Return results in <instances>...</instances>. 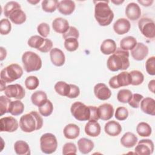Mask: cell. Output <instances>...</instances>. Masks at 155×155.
<instances>
[{
  "mask_svg": "<svg viewBox=\"0 0 155 155\" xmlns=\"http://www.w3.org/2000/svg\"><path fill=\"white\" fill-rule=\"evenodd\" d=\"M107 66L111 71L127 70L130 67L128 51L117 48L115 52L108 58Z\"/></svg>",
  "mask_w": 155,
  "mask_h": 155,
  "instance_id": "obj_1",
  "label": "cell"
},
{
  "mask_svg": "<svg viewBox=\"0 0 155 155\" xmlns=\"http://www.w3.org/2000/svg\"><path fill=\"white\" fill-rule=\"evenodd\" d=\"M94 3V18L98 24L104 27L110 25L114 18V13L108 5V1H97Z\"/></svg>",
  "mask_w": 155,
  "mask_h": 155,
  "instance_id": "obj_2",
  "label": "cell"
},
{
  "mask_svg": "<svg viewBox=\"0 0 155 155\" xmlns=\"http://www.w3.org/2000/svg\"><path fill=\"white\" fill-rule=\"evenodd\" d=\"M43 125V119L36 111L22 116L19 119V127L25 133H31L40 130Z\"/></svg>",
  "mask_w": 155,
  "mask_h": 155,
  "instance_id": "obj_3",
  "label": "cell"
},
{
  "mask_svg": "<svg viewBox=\"0 0 155 155\" xmlns=\"http://www.w3.org/2000/svg\"><path fill=\"white\" fill-rule=\"evenodd\" d=\"M22 61L25 71L30 73L38 71L42 67V60L36 53L27 51L22 56Z\"/></svg>",
  "mask_w": 155,
  "mask_h": 155,
  "instance_id": "obj_4",
  "label": "cell"
},
{
  "mask_svg": "<svg viewBox=\"0 0 155 155\" xmlns=\"http://www.w3.org/2000/svg\"><path fill=\"white\" fill-rule=\"evenodd\" d=\"M23 74L22 67L17 64H12L4 68L0 73L1 81L9 83L19 79Z\"/></svg>",
  "mask_w": 155,
  "mask_h": 155,
  "instance_id": "obj_5",
  "label": "cell"
},
{
  "mask_svg": "<svg viewBox=\"0 0 155 155\" xmlns=\"http://www.w3.org/2000/svg\"><path fill=\"white\" fill-rule=\"evenodd\" d=\"M58 147V141L56 136L50 133L42 134L40 138V148L45 154H52L56 151Z\"/></svg>",
  "mask_w": 155,
  "mask_h": 155,
  "instance_id": "obj_6",
  "label": "cell"
},
{
  "mask_svg": "<svg viewBox=\"0 0 155 155\" xmlns=\"http://www.w3.org/2000/svg\"><path fill=\"white\" fill-rule=\"evenodd\" d=\"M72 116L79 121L89 120L90 110L89 106H87L81 102H74L70 108Z\"/></svg>",
  "mask_w": 155,
  "mask_h": 155,
  "instance_id": "obj_7",
  "label": "cell"
},
{
  "mask_svg": "<svg viewBox=\"0 0 155 155\" xmlns=\"http://www.w3.org/2000/svg\"><path fill=\"white\" fill-rule=\"evenodd\" d=\"M138 27L144 36L149 39L154 38L155 24L151 19L146 17L142 18L138 21Z\"/></svg>",
  "mask_w": 155,
  "mask_h": 155,
  "instance_id": "obj_8",
  "label": "cell"
},
{
  "mask_svg": "<svg viewBox=\"0 0 155 155\" xmlns=\"http://www.w3.org/2000/svg\"><path fill=\"white\" fill-rule=\"evenodd\" d=\"M109 85L114 89L119 88L121 87L128 86L131 84V78L129 72L122 71L117 75L114 76L109 80Z\"/></svg>",
  "mask_w": 155,
  "mask_h": 155,
  "instance_id": "obj_9",
  "label": "cell"
},
{
  "mask_svg": "<svg viewBox=\"0 0 155 155\" xmlns=\"http://www.w3.org/2000/svg\"><path fill=\"white\" fill-rule=\"evenodd\" d=\"M4 93L8 97L15 98L18 100L22 99L25 95L24 88L18 84L7 85L4 90Z\"/></svg>",
  "mask_w": 155,
  "mask_h": 155,
  "instance_id": "obj_10",
  "label": "cell"
},
{
  "mask_svg": "<svg viewBox=\"0 0 155 155\" xmlns=\"http://www.w3.org/2000/svg\"><path fill=\"white\" fill-rule=\"evenodd\" d=\"M154 143L148 139H142L139 141L134 149L135 153L139 155H150L153 153Z\"/></svg>",
  "mask_w": 155,
  "mask_h": 155,
  "instance_id": "obj_11",
  "label": "cell"
},
{
  "mask_svg": "<svg viewBox=\"0 0 155 155\" xmlns=\"http://www.w3.org/2000/svg\"><path fill=\"white\" fill-rule=\"evenodd\" d=\"M0 124V130L1 132L5 131L12 133L16 131L19 127L17 120L12 116H7L1 118Z\"/></svg>",
  "mask_w": 155,
  "mask_h": 155,
  "instance_id": "obj_12",
  "label": "cell"
},
{
  "mask_svg": "<svg viewBox=\"0 0 155 155\" xmlns=\"http://www.w3.org/2000/svg\"><path fill=\"white\" fill-rule=\"evenodd\" d=\"M148 54V47L142 42L137 43L136 45L131 50V56L136 61L143 60Z\"/></svg>",
  "mask_w": 155,
  "mask_h": 155,
  "instance_id": "obj_13",
  "label": "cell"
},
{
  "mask_svg": "<svg viewBox=\"0 0 155 155\" xmlns=\"http://www.w3.org/2000/svg\"><path fill=\"white\" fill-rule=\"evenodd\" d=\"M94 93L95 96L101 101L108 99L111 96L110 88L104 83H98L94 87Z\"/></svg>",
  "mask_w": 155,
  "mask_h": 155,
  "instance_id": "obj_14",
  "label": "cell"
},
{
  "mask_svg": "<svg viewBox=\"0 0 155 155\" xmlns=\"http://www.w3.org/2000/svg\"><path fill=\"white\" fill-rule=\"evenodd\" d=\"M131 28L130 21L125 18H119L113 24V30L117 35H124L128 33Z\"/></svg>",
  "mask_w": 155,
  "mask_h": 155,
  "instance_id": "obj_15",
  "label": "cell"
},
{
  "mask_svg": "<svg viewBox=\"0 0 155 155\" xmlns=\"http://www.w3.org/2000/svg\"><path fill=\"white\" fill-rule=\"evenodd\" d=\"M125 13L129 19L136 21L140 17L141 10L137 4L135 2H130L127 5Z\"/></svg>",
  "mask_w": 155,
  "mask_h": 155,
  "instance_id": "obj_16",
  "label": "cell"
},
{
  "mask_svg": "<svg viewBox=\"0 0 155 155\" xmlns=\"http://www.w3.org/2000/svg\"><path fill=\"white\" fill-rule=\"evenodd\" d=\"M50 59L53 65L57 67L62 66L65 61V56L64 52L58 48H53L50 50Z\"/></svg>",
  "mask_w": 155,
  "mask_h": 155,
  "instance_id": "obj_17",
  "label": "cell"
},
{
  "mask_svg": "<svg viewBox=\"0 0 155 155\" xmlns=\"http://www.w3.org/2000/svg\"><path fill=\"white\" fill-rule=\"evenodd\" d=\"M97 108L100 119H102V120H108L113 116L114 108L110 104H103L100 105Z\"/></svg>",
  "mask_w": 155,
  "mask_h": 155,
  "instance_id": "obj_18",
  "label": "cell"
},
{
  "mask_svg": "<svg viewBox=\"0 0 155 155\" xmlns=\"http://www.w3.org/2000/svg\"><path fill=\"white\" fill-rule=\"evenodd\" d=\"M139 106L143 113L151 116L155 115V101L154 99L150 97L143 98Z\"/></svg>",
  "mask_w": 155,
  "mask_h": 155,
  "instance_id": "obj_19",
  "label": "cell"
},
{
  "mask_svg": "<svg viewBox=\"0 0 155 155\" xmlns=\"http://www.w3.org/2000/svg\"><path fill=\"white\" fill-rule=\"evenodd\" d=\"M75 3L71 0H62L59 2L58 9L64 15H71L75 9Z\"/></svg>",
  "mask_w": 155,
  "mask_h": 155,
  "instance_id": "obj_20",
  "label": "cell"
},
{
  "mask_svg": "<svg viewBox=\"0 0 155 155\" xmlns=\"http://www.w3.org/2000/svg\"><path fill=\"white\" fill-rule=\"evenodd\" d=\"M53 29L58 33L64 34L69 28V23L68 21L62 18H56L52 22Z\"/></svg>",
  "mask_w": 155,
  "mask_h": 155,
  "instance_id": "obj_21",
  "label": "cell"
},
{
  "mask_svg": "<svg viewBox=\"0 0 155 155\" xmlns=\"http://www.w3.org/2000/svg\"><path fill=\"white\" fill-rule=\"evenodd\" d=\"M104 130L110 136H117L121 133L122 127L119 122L115 120H110L105 124Z\"/></svg>",
  "mask_w": 155,
  "mask_h": 155,
  "instance_id": "obj_22",
  "label": "cell"
},
{
  "mask_svg": "<svg viewBox=\"0 0 155 155\" xmlns=\"http://www.w3.org/2000/svg\"><path fill=\"white\" fill-rule=\"evenodd\" d=\"M101 131L100 124L97 121L88 120L85 126V133L91 137L98 136Z\"/></svg>",
  "mask_w": 155,
  "mask_h": 155,
  "instance_id": "obj_23",
  "label": "cell"
},
{
  "mask_svg": "<svg viewBox=\"0 0 155 155\" xmlns=\"http://www.w3.org/2000/svg\"><path fill=\"white\" fill-rule=\"evenodd\" d=\"M63 133L65 138L74 139L79 136L80 128L74 124H69L64 127Z\"/></svg>",
  "mask_w": 155,
  "mask_h": 155,
  "instance_id": "obj_24",
  "label": "cell"
},
{
  "mask_svg": "<svg viewBox=\"0 0 155 155\" xmlns=\"http://www.w3.org/2000/svg\"><path fill=\"white\" fill-rule=\"evenodd\" d=\"M78 147L79 151L82 154H86L93 150L94 144L91 140L82 137L78 141Z\"/></svg>",
  "mask_w": 155,
  "mask_h": 155,
  "instance_id": "obj_25",
  "label": "cell"
},
{
  "mask_svg": "<svg viewBox=\"0 0 155 155\" xmlns=\"http://www.w3.org/2000/svg\"><path fill=\"white\" fill-rule=\"evenodd\" d=\"M117 48L115 41L111 39L104 40L100 47V50L104 54L108 55L114 53Z\"/></svg>",
  "mask_w": 155,
  "mask_h": 155,
  "instance_id": "obj_26",
  "label": "cell"
},
{
  "mask_svg": "<svg viewBox=\"0 0 155 155\" xmlns=\"http://www.w3.org/2000/svg\"><path fill=\"white\" fill-rule=\"evenodd\" d=\"M138 139L137 136L131 132L125 133L120 139L121 145L125 148H132L136 145Z\"/></svg>",
  "mask_w": 155,
  "mask_h": 155,
  "instance_id": "obj_27",
  "label": "cell"
},
{
  "mask_svg": "<svg viewBox=\"0 0 155 155\" xmlns=\"http://www.w3.org/2000/svg\"><path fill=\"white\" fill-rule=\"evenodd\" d=\"M47 100V94L42 90L36 91L31 96L32 104L38 107L45 104Z\"/></svg>",
  "mask_w": 155,
  "mask_h": 155,
  "instance_id": "obj_28",
  "label": "cell"
},
{
  "mask_svg": "<svg viewBox=\"0 0 155 155\" xmlns=\"http://www.w3.org/2000/svg\"><path fill=\"white\" fill-rule=\"evenodd\" d=\"M10 20L15 24L21 25L25 22L26 15L21 8L16 9L13 11L8 16Z\"/></svg>",
  "mask_w": 155,
  "mask_h": 155,
  "instance_id": "obj_29",
  "label": "cell"
},
{
  "mask_svg": "<svg viewBox=\"0 0 155 155\" xmlns=\"http://www.w3.org/2000/svg\"><path fill=\"white\" fill-rule=\"evenodd\" d=\"M14 150L18 155L30 154V149L28 144L24 140H17L14 144Z\"/></svg>",
  "mask_w": 155,
  "mask_h": 155,
  "instance_id": "obj_30",
  "label": "cell"
},
{
  "mask_svg": "<svg viewBox=\"0 0 155 155\" xmlns=\"http://www.w3.org/2000/svg\"><path fill=\"white\" fill-rule=\"evenodd\" d=\"M136 38L131 36L124 37L120 41V48L125 50H131L137 44Z\"/></svg>",
  "mask_w": 155,
  "mask_h": 155,
  "instance_id": "obj_31",
  "label": "cell"
},
{
  "mask_svg": "<svg viewBox=\"0 0 155 155\" xmlns=\"http://www.w3.org/2000/svg\"><path fill=\"white\" fill-rule=\"evenodd\" d=\"M24 110V105L20 100L13 101L11 102L9 111L13 116H19L21 114Z\"/></svg>",
  "mask_w": 155,
  "mask_h": 155,
  "instance_id": "obj_32",
  "label": "cell"
},
{
  "mask_svg": "<svg viewBox=\"0 0 155 155\" xmlns=\"http://www.w3.org/2000/svg\"><path fill=\"white\" fill-rule=\"evenodd\" d=\"M137 134L142 137H148L151 134L152 129L150 125L146 122H141L136 127Z\"/></svg>",
  "mask_w": 155,
  "mask_h": 155,
  "instance_id": "obj_33",
  "label": "cell"
},
{
  "mask_svg": "<svg viewBox=\"0 0 155 155\" xmlns=\"http://www.w3.org/2000/svg\"><path fill=\"white\" fill-rule=\"evenodd\" d=\"M54 88L56 92L59 95L67 97L70 92V84H68L64 81H58L54 85Z\"/></svg>",
  "mask_w": 155,
  "mask_h": 155,
  "instance_id": "obj_34",
  "label": "cell"
},
{
  "mask_svg": "<svg viewBox=\"0 0 155 155\" xmlns=\"http://www.w3.org/2000/svg\"><path fill=\"white\" fill-rule=\"evenodd\" d=\"M45 41V38L39 36L38 35H34L31 36L28 40V45L31 47L39 50L42 47Z\"/></svg>",
  "mask_w": 155,
  "mask_h": 155,
  "instance_id": "obj_35",
  "label": "cell"
},
{
  "mask_svg": "<svg viewBox=\"0 0 155 155\" xmlns=\"http://www.w3.org/2000/svg\"><path fill=\"white\" fill-rule=\"evenodd\" d=\"M59 1L57 0H44L42 1V8L47 13H53L58 8Z\"/></svg>",
  "mask_w": 155,
  "mask_h": 155,
  "instance_id": "obj_36",
  "label": "cell"
},
{
  "mask_svg": "<svg viewBox=\"0 0 155 155\" xmlns=\"http://www.w3.org/2000/svg\"><path fill=\"white\" fill-rule=\"evenodd\" d=\"M129 73L131 78V85H139L143 82L144 76L141 71L139 70H132Z\"/></svg>",
  "mask_w": 155,
  "mask_h": 155,
  "instance_id": "obj_37",
  "label": "cell"
},
{
  "mask_svg": "<svg viewBox=\"0 0 155 155\" xmlns=\"http://www.w3.org/2000/svg\"><path fill=\"white\" fill-rule=\"evenodd\" d=\"M132 92L128 89L120 90L117 94V99L120 102L126 104L129 102L132 97Z\"/></svg>",
  "mask_w": 155,
  "mask_h": 155,
  "instance_id": "obj_38",
  "label": "cell"
},
{
  "mask_svg": "<svg viewBox=\"0 0 155 155\" xmlns=\"http://www.w3.org/2000/svg\"><path fill=\"white\" fill-rule=\"evenodd\" d=\"M39 113L44 117L50 116L53 111V105L50 100H47V102L42 105L38 107Z\"/></svg>",
  "mask_w": 155,
  "mask_h": 155,
  "instance_id": "obj_39",
  "label": "cell"
},
{
  "mask_svg": "<svg viewBox=\"0 0 155 155\" xmlns=\"http://www.w3.org/2000/svg\"><path fill=\"white\" fill-rule=\"evenodd\" d=\"M12 101L10 98L5 96H0V112L1 116H2L5 113H8L10 105Z\"/></svg>",
  "mask_w": 155,
  "mask_h": 155,
  "instance_id": "obj_40",
  "label": "cell"
},
{
  "mask_svg": "<svg viewBox=\"0 0 155 155\" xmlns=\"http://www.w3.org/2000/svg\"><path fill=\"white\" fill-rule=\"evenodd\" d=\"M21 8L20 4L16 1L8 2L4 7V14L5 16L8 18L9 15L15 10Z\"/></svg>",
  "mask_w": 155,
  "mask_h": 155,
  "instance_id": "obj_41",
  "label": "cell"
},
{
  "mask_svg": "<svg viewBox=\"0 0 155 155\" xmlns=\"http://www.w3.org/2000/svg\"><path fill=\"white\" fill-rule=\"evenodd\" d=\"M39 84L38 78L35 76H28L25 80V86L30 90H35Z\"/></svg>",
  "mask_w": 155,
  "mask_h": 155,
  "instance_id": "obj_42",
  "label": "cell"
},
{
  "mask_svg": "<svg viewBox=\"0 0 155 155\" xmlns=\"http://www.w3.org/2000/svg\"><path fill=\"white\" fill-rule=\"evenodd\" d=\"M64 47L68 51H76L79 47V42L76 38H67L65 39Z\"/></svg>",
  "mask_w": 155,
  "mask_h": 155,
  "instance_id": "obj_43",
  "label": "cell"
},
{
  "mask_svg": "<svg viewBox=\"0 0 155 155\" xmlns=\"http://www.w3.org/2000/svg\"><path fill=\"white\" fill-rule=\"evenodd\" d=\"M12 30V25L10 21L7 19H2L0 22V33L2 35H8Z\"/></svg>",
  "mask_w": 155,
  "mask_h": 155,
  "instance_id": "obj_44",
  "label": "cell"
},
{
  "mask_svg": "<svg viewBox=\"0 0 155 155\" xmlns=\"http://www.w3.org/2000/svg\"><path fill=\"white\" fill-rule=\"evenodd\" d=\"M115 118L118 120H124L128 116V111L124 107H119L115 111Z\"/></svg>",
  "mask_w": 155,
  "mask_h": 155,
  "instance_id": "obj_45",
  "label": "cell"
},
{
  "mask_svg": "<svg viewBox=\"0 0 155 155\" xmlns=\"http://www.w3.org/2000/svg\"><path fill=\"white\" fill-rule=\"evenodd\" d=\"M146 71L148 74L155 75V56H151L145 62Z\"/></svg>",
  "mask_w": 155,
  "mask_h": 155,
  "instance_id": "obj_46",
  "label": "cell"
},
{
  "mask_svg": "<svg viewBox=\"0 0 155 155\" xmlns=\"http://www.w3.org/2000/svg\"><path fill=\"white\" fill-rule=\"evenodd\" d=\"M143 98V96L139 93H134L133 94L131 98L128 102V104L134 108H137L139 107L140 103L142 99Z\"/></svg>",
  "mask_w": 155,
  "mask_h": 155,
  "instance_id": "obj_47",
  "label": "cell"
},
{
  "mask_svg": "<svg viewBox=\"0 0 155 155\" xmlns=\"http://www.w3.org/2000/svg\"><path fill=\"white\" fill-rule=\"evenodd\" d=\"M77 153V148L76 145L72 142H67L65 143L62 148V154H76Z\"/></svg>",
  "mask_w": 155,
  "mask_h": 155,
  "instance_id": "obj_48",
  "label": "cell"
},
{
  "mask_svg": "<svg viewBox=\"0 0 155 155\" xmlns=\"http://www.w3.org/2000/svg\"><path fill=\"white\" fill-rule=\"evenodd\" d=\"M79 36V33L78 30L73 27V26H70L68 30L64 34H62V37L64 39H66L67 38H76L78 39Z\"/></svg>",
  "mask_w": 155,
  "mask_h": 155,
  "instance_id": "obj_49",
  "label": "cell"
},
{
  "mask_svg": "<svg viewBox=\"0 0 155 155\" xmlns=\"http://www.w3.org/2000/svg\"><path fill=\"white\" fill-rule=\"evenodd\" d=\"M50 26L45 22H42L37 27L38 33L43 38H47L50 33Z\"/></svg>",
  "mask_w": 155,
  "mask_h": 155,
  "instance_id": "obj_50",
  "label": "cell"
},
{
  "mask_svg": "<svg viewBox=\"0 0 155 155\" xmlns=\"http://www.w3.org/2000/svg\"><path fill=\"white\" fill-rule=\"evenodd\" d=\"M70 92L67 97L70 99L77 97L80 94L79 88L74 84H70Z\"/></svg>",
  "mask_w": 155,
  "mask_h": 155,
  "instance_id": "obj_51",
  "label": "cell"
},
{
  "mask_svg": "<svg viewBox=\"0 0 155 155\" xmlns=\"http://www.w3.org/2000/svg\"><path fill=\"white\" fill-rule=\"evenodd\" d=\"M90 110V116L89 120L97 121L99 119L98 108L95 106H89Z\"/></svg>",
  "mask_w": 155,
  "mask_h": 155,
  "instance_id": "obj_52",
  "label": "cell"
},
{
  "mask_svg": "<svg viewBox=\"0 0 155 155\" xmlns=\"http://www.w3.org/2000/svg\"><path fill=\"white\" fill-rule=\"evenodd\" d=\"M53 47V42L52 41L47 38H45V42L42 47L39 49V51L42 53H47L52 49Z\"/></svg>",
  "mask_w": 155,
  "mask_h": 155,
  "instance_id": "obj_53",
  "label": "cell"
},
{
  "mask_svg": "<svg viewBox=\"0 0 155 155\" xmlns=\"http://www.w3.org/2000/svg\"><path fill=\"white\" fill-rule=\"evenodd\" d=\"M137 2L139 3H140V4H142L143 6H145V7H148L151 5V4L153 2V0H145V1H142V0H138Z\"/></svg>",
  "mask_w": 155,
  "mask_h": 155,
  "instance_id": "obj_54",
  "label": "cell"
},
{
  "mask_svg": "<svg viewBox=\"0 0 155 155\" xmlns=\"http://www.w3.org/2000/svg\"><path fill=\"white\" fill-rule=\"evenodd\" d=\"M0 60L3 61L7 56V50L2 47H0Z\"/></svg>",
  "mask_w": 155,
  "mask_h": 155,
  "instance_id": "obj_55",
  "label": "cell"
},
{
  "mask_svg": "<svg viewBox=\"0 0 155 155\" xmlns=\"http://www.w3.org/2000/svg\"><path fill=\"white\" fill-rule=\"evenodd\" d=\"M148 87L149 90L152 92L153 93H154V88H155V80L153 79L150 81L148 83Z\"/></svg>",
  "mask_w": 155,
  "mask_h": 155,
  "instance_id": "obj_56",
  "label": "cell"
},
{
  "mask_svg": "<svg viewBox=\"0 0 155 155\" xmlns=\"http://www.w3.org/2000/svg\"><path fill=\"white\" fill-rule=\"evenodd\" d=\"M7 86H5V82L1 81V91H3L5 90Z\"/></svg>",
  "mask_w": 155,
  "mask_h": 155,
  "instance_id": "obj_57",
  "label": "cell"
},
{
  "mask_svg": "<svg viewBox=\"0 0 155 155\" xmlns=\"http://www.w3.org/2000/svg\"><path fill=\"white\" fill-rule=\"evenodd\" d=\"M124 2V1H120V0H117V1L113 0V1H111V2L114 3L116 5H119V4H122V3H123Z\"/></svg>",
  "mask_w": 155,
  "mask_h": 155,
  "instance_id": "obj_58",
  "label": "cell"
},
{
  "mask_svg": "<svg viewBox=\"0 0 155 155\" xmlns=\"http://www.w3.org/2000/svg\"><path fill=\"white\" fill-rule=\"evenodd\" d=\"M27 2H29V3H30V4H37L38 2H39V0H37V1H27Z\"/></svg>",
  "mask_w": 155,
  "mask_h": 155,
  "instance_id": "obj_59",
  "label": "cell"
}]
</instances>
